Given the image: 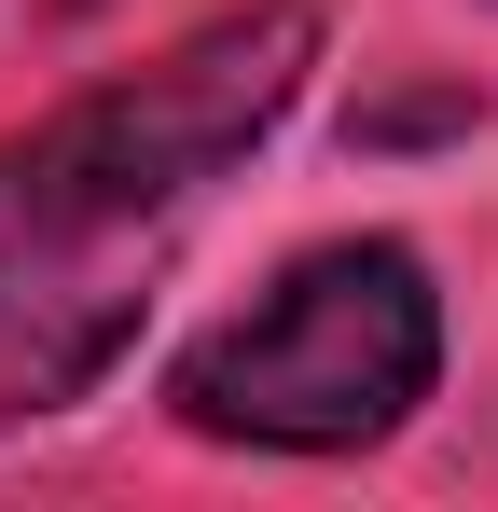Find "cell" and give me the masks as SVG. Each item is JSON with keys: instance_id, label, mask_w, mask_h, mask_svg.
<instances>
[{"instance_id": "obj_2", "label": "cell", "mask_w": 498, "mask_h": 512, "mask_svg": "<svg viewBox=\"0 0 498 512\" xmlns=\"http://www.w3.org/2000/svg\"><path fill=\"white\" fill-rule=\"evenodd\" d=\"M443 374V291L402 236H332L277 291H249L222 333L166 360V402L208 443H263V457H360L429 402Z\"/></svg>"}, {"instance_id": "obj_3", "label": "cell", "mask_w": 498, "mask_h": 512, "mask_svg": "<svg viewBox=\"0 0 498 512\" xmlns=\"http://www.w3.org/2000/svg\"><path fill=\"white\" fill-rule=\"evenodd\" d=\"M139 277H70V263H0V429L70 416L83 388L139 346Z\"/></svg>"}, {"instance_id": "obj_1", "label": "cell", "mask_w": 498, "mask_h": 512, "mask_svg": "<svg viewBox=\"0 0 498 512\" xmlns=\"http://www.w3.org/2000/svg\"><path fill=\"white\" fill-rule=\"evenodd\" d=\"M319 70V14L305 0H249L222 28L166 42L153 70L70 97L56 125L0 139V263H70L97 236H139L153 208H180L194 180H222L305 97Z\"/></svg>"}, {"instance_id": "obj_4", "label": "cell", "mask_w": 498, "mask_h": 512, "mask_svg": "<svg viewBox=\"0 0 498 512\" xmlns=\"http://www.w3.org/2000/svg\"><path fill=\"white\" fill-rule=\"evenodd\" d=\"M70 14H83V0H70Z\"/></svg>"}]
</instances>
